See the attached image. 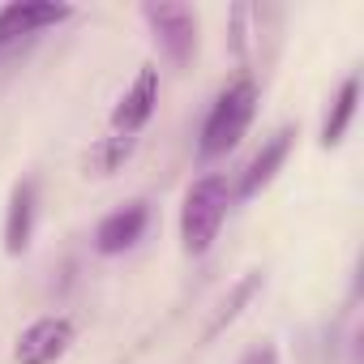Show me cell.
I'll list each match as a JSON object with an SVG mask.
<instances>
[{
	"label": "cell",
	"instance_id": "6da1fadb",
	"mask_svg": "<svg viewBox=\"0 0 364 364\" xmlns=\"http://www.w3.org/2000/svg\"><path fill=\"white\" fill-rule=\"evenodd\" d=\"M228 206H232L228 176L210 171V176L193 180L185 202H180V245H185V253L202 257L215 245V236H219V228L228 219Z\"/></svg>",
	"mask_w": 364,
	"mask_h": 364
},
{
	"label": "cell",
	"instance_id": "7a4b0ae2",
	"mask_svg": "<svg viewBox=\"0 0 364 364\" xmlns=\"http://www.w3.org/2000/svg\"><path fill=\"white\" fill-rule=\"evenodd\" d=\"M253 112H257V86H253L249 77L232 82V86L215 99V107H210V116H206V124H202L198 154H202V159H223L228 150H236L240 137H245V129L253 124Z\"/></svg>",
	"mask_w": 364,
	"mask_h": 364
},
{
	"label": "cell",
	"instance_id": "3957f363",
	"mask_svg": "<svg viewBox=\"0 0 364 364\" xmlns=\"http://www.w3.org/2000/svg\"><path fill=\"white\" fill-rule=\"evenodd\" d=\"M141 18L150 22L154 31V43L163 48V56L171 65H189L193 48H198V14L189 5H176V0H150V5H141Z\"/></svg>",
	"mask_w": 364,
	"mask_h": 364
},
{
	"label": "cell",
	"instance_id": "277c9868",
	"mask_svg": "<svg viewBox=\"0 0 364 364\" xmlns=\"http://www.w3.org/2000/svg\"><path fill=\"white\" fill-rule=\"evenodd\" d=\"M73 321L69 317H39V321H31L22 334H18V343H14V360L18 364H56L69 347H73Z\"/></svg>",
	"mask_w": 364,
	"mask_h": 364
},
{
	"label": "cell",
	"instance_id": "5b68a950",
	"mask_svg": "<svg viewBox=\"0 0 364 364\" xmlns=\"http://www.w3.org/2000/svg\"><path fill=\"white\" fill-rule=\"evenodd\" d=\"M73 18V5H52V0H14V5L0 9V48L18 43L22 35L60 26Z\"/></svg>",
	"mask_w": 364,
	"mask_h": 364
},
{
	"label": "cell",
	"instance_id": "8992f818",
	"mask_svg": "<svg viewBox=\"0 0 364 364\" xmlns=\"http://www.w3.org/2000/svg\"><path fill=\"white\" fill-rule=\"evenodd\" d=\"M154 103H159V69L154 65H141L133 86L120 95V103L112 107V133L116 137H133L150 116H154Z\"/></svg>",
	"mask_w": 364,
	"mask_h": 364
},
{
	"label": "cell",
	"instance_id": "52a82bcc",
	"mask_svg": "<svg viewBox=\"0 0 364 364\" xmlns=\"http://www.w3.org/2000/svg\"><path fill=\"white\" fill-rule=\"evenodd\" d=\"M146 223H150L146 202H129V206L112 210V215L95 228V249H99L103 257H116V253H124V249H133V245L141 240Z\"/></svg>",
	"mask_w": 364,
	"mask_h": 364
},
{
	"label": "cell",
	"instance_id": "ba28073f",
	"mask_svg": "<svg viewBox=\"0 0 364 364\" xmlns=\"http://www.w3.org/2000/svg\"><path fill=\"white\" fill-rule=\"evenodd\" d=\"M35 210H39V185L35 180H18L9 193V210H5V253L9 257H22L31 249Z\"/></svg>",
	"mask_w": 364,
	"mask_h": 364
},
{
	"label": "cell",
	"instance_id": "9c48e42d",
	"mask_svg": "<svg viewBox=\"0 0 364 364\" xmlns=\"http://www.w3.org/2000/svg\"><path fill=\"white\" fill-rule=\"evenodd\" d=\"M291 141H296V129L287 124V129H279L257 154H253V163L245 167V176H240V185H236V193L240 198H253V193H262L270 180H274V171L283 167V159H287V150H291Z\"/></svg>",
	"mask_w": 364,
	"mask_h": 364
},
{
	"label": "cell",
	"instance_id": "30bf717a",
	"mask_svg": "<svg viewBox=\"0 0 364 364\" xmlns=\"http://www.w3.org/2000/svg\"><path fill=\"white\" fill-rule=\"evenodd\" d=\"M257 291H262V270H249V274L232 287V296L219 304V313L210 317V326H206V334H202V338H206V343H210V338H219V334H223V330H228L240 313H245V304H249Z\"/></svg>",
	"mask_w": 364,
	"mask_h": 364
},
{
	"label": "cell",
	"instance_id": "8fae6325",
	"mask_svg": "<svg viewBox=\"0 0 364 364\" xmlns=\"http://www.w3.org/2000/svg\"><path fill=\"white\" fill-rule=\"evenodd\" d=\"M355 103H360V77H347L338 86V95H334V107H330L326 124H321V146H338L343 141V133H347V124L355 116Z\"/></svg>",
	"mask_w": 364,
	"mask_h": 364
},
{
	"label": "cell",
	"instance_id": "7c38bea8",
	"mask_svg": "<svg viewBox=\"0 0 364 364\" xmlns=\"http://www.w3.org/2000/svg\"><path fill=\"white\" fill-rule=\"evenodd\" d=\"M240 364H279V351H274L270 343H262V347H253V351H249Z\"/></svg>",
	"mask_w": 364,
	"mask_h": 364
}]
</instances>
